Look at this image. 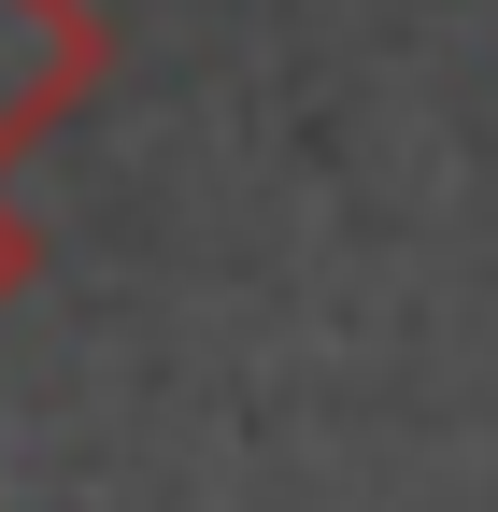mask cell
<instances>
[{"label": "cell", "instance_id": "6da1fadb", "mask_svg": "<svg viewBox=\"0 0 498 512\" xmlns=\"http://www.w3.org/2000/svg\"><path fill=\"white\" fill-rule=\"evenodd\" d=\"M100 72H114V29L86 0H0V171L43 157L100 100Z\"/></svg>", "mask_w": 498, "mask_h": 512}, {"label": "cell", "instance_id": "7a4b0ae2", "mask_svg": "<svg viewBox=\"0 0 498 512\" xmlns=\"http://www.w3.org/2000/svg\"><path fill=\"white\" fill-rule=\"evenodd\" d=\"M29 285H43V228L15 214V171H0V313H15Z\"/></svg>", "mask_w": 498, "mask_h": 512}]
</instances>
